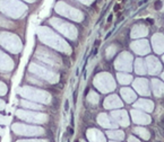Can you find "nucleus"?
<instances>
[{"label": "nucleus", "mask_w": 164, "mask_h": 142, "mask_svg": "<svg viewBox=\"0 0 164 142\" xmlns=\"http://www.w3.org/2000/svg\"><path fill=\"white\" fill-rule=\"evenodd\" d=\"M158 131H160V134L164 138V128H162V126H158Z\"/></svg>", "instance_id": "1"}, {"label": "nucleus", "mask_w": 164, "mask_h": 142, "mask_svg": "<svg viewBox=\"0 0 164 142\" xmlns=\"http://www.w3.org/2000/svg\"><path fill=\"white\" fill-rule=\"evenodd\" d=\"M155 142H161V141H155Z\"/></svg>", "instance_id": "9"}, {"label": "nucleus", "mask_w": 164, "mask_h": 142, "mask_svg": "<svg viewBox=\"0 0 164 142\" xmlns=\"http://www.w3.org/2000/svg\"><path fill=\"white\" fill-rule=\"evenodd\" d=\"M69 133H70L71 135L74 134V130H73V129H70V128H69Z\"/></svg>", "instance_id": "6"}, {"label": "nucleus", "mask_w": 164, "mask_h": 142, "mask_svg": "<svg viewBox=\"0 0 164 142\" xmlns=\"http://www.w3.org/2000/svg\"><path fill=\"white\" fill-rule=\"evenodd\" d=\"M68 104H69V101H66V109H68V108H69V105H68Z\"/></svg>", "instance_id": "7"}, {"label": "nucleus", "mask_w": 164, "mask_h": 142, "mask_svg": "<svg viewBox=\"0 0 164 142\" xmlns=\"http://www.w3.org/2000/svg\"><path fill=\"white\" fill-rule=\"evenodd\" d=\"M160 126H163L164 128V116L161 118V124H160Z\"/></svg>", "instance_id": "4"}, {"label": "nucleus", "mask_w": 164, "mask_h": 142, "mask_svg": "<svg viewBox=\"0 0 164 142\" xmlns=\"http://www.w3.org/2000/svg\"><path fill=\"white\" fill-rule=\"evenodd\" d=\"M120 5H116V6H114V12H118V10H119V9H120Z\"/></svg>", "instance_id": "3"}, {"label": "nucleus", "mask_w": 164, "mask_h": 142, "mask_svg": "<svg viewBox=\"0 0 164 142\" xmlns=\"http://www.w3.org/2000/svg\"><path fill=\"white\" fill-rule=\"evenodd\" d=\"M155 9H161V1H156L155 2Z\"/></svg>", "instance_id": "2"}, {"label": "nucleus", "mask_w": 164, "mask_h": 142, "mask_svg": "<svg viewBox=\"0 0 164 142\" xmlns=\"http://www.w3.org/2000/svg\"><path fill=\"white\" fill-rule=\"evenodd\" d=\"M146 20H147V22H148V23H151V24H154V20H153L152 18H147V19H146Z\"/></svg>", "instance_id": "5"}, {"label": "nucleus", "mask_w": 164, "mask_h": 142, "mask_svg": "<svg viewBox=\"0 0 164 142\" xmlns=\"http://www.w3.org/2000/svg\"><path fill=\"white\" fill-rule=\"evenodd\" d=\"M96 52H97V47H95V49H94V51H93V55H94V54H96Z\"/></svg>", "instance_id": "8"}]
</instances>
